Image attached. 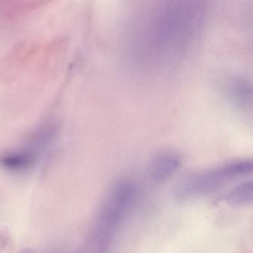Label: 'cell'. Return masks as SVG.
Segmentation results:
<instances>
[{
    "instance_id": "1",
    "label": "cell",
    "mask_w": 253,
    "mask_h": 253,
    "mask_svg": "<svg viewBox=\"0 0 253 253\" xmlns=\"http://www.w3.org/2000/svg\"><path fill=\"white\" fill-rule=\"evenodd\" d=\"M252 171L253 163L247 161H237L212 169L183 180L176 189V198L186 200L211 193Z\"/></svg>"
},
{
    "instance_id": "2",
    "label": "cell",
    "mask_w": 253,
    "mask_h": 253,
    "mask_svg": "<svg viewBox=\"0 0 253 253\" xmlns=\"http://www.w3.org/2000/svg\"><path fill=\"white\" fill-rule=\"evenodd\" d=\"M135 188L131 182L118 183L103 206L97 228V242L100 253L126 215L135 198Z\"/></svg>"
},
{
    "instance_id": "3",
    "label": "cell",
    "mask_w": 253,
    "mask_h": 253,
    "mask_svg": "<svg viewBox=\"0 0 253 253\" xmlns=\"http://www.w3.org/2000/svg\"><path fill=\"white\" fill-rule=\"evenodd\" d=\"M180 166V158L177 154L164 152L152 160L149 167L151 177L155 181L168 180L177 172Z\"/></svg>"
},
{
    "instance_id": "4",
    "label": "cell",
    "mask_w": 253,
    "mask_h": 253,
    "mask_svg": "<svg viewBox=\"0 0 253 253\" xmlns=\"http://www.w3.org/2000/svg\"><path fill=\"white\" fill-rule=\"evenodd\" d=\"M36 161V154L29 149L12 151L0 155V167L8 171H26Z\"/></svg>"
},
{
    "instance_id": "5",
    "label": "cell",
    "mask_w": 253,
    "mask_h": 253,
    "mask_svg": "<svg viewBox=\"0 0 253 253\" xmlns=\"http://www.w3.org/2000/svg\"><path fill=\"white\" fill-rule=\"evenodd\" d=\"M225 200L228 204L235 207L251 204L253 200V182L247 181L238 185L228 193Z\"/></svg>"
}]
</instances>
